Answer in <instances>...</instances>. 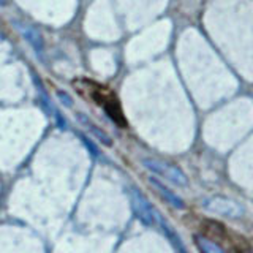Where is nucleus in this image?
<instances>
[{
    "label": "nucleus",
    "mask_w": 253,
    "mask_h": 253,
    "mask_svg": "<svg viewBox=\"0 0 253 253\" xmlns=\"http://www.w3.org/2000/svg\"><path fill=\"white\" fill-rule=\"evenodd\" d=\"M78 87V92H87L89 93L90 100H93L95 105H98L100 108H103V111L113 119V121L119 125L125 126V119H124V113L121 109V105H119V100L114 95V92L108 89V87L101 85L98 83H92L87 81V79H81Z\"/></svg>",
    "instance_id": "obj_1"
},
{
    "label": "nucleus",
    "mask_w": 253,
    "mask_h": 253,
    "mask_svg": "<svg viewBox=\"0 0 253 253\" xmlns=\"http://www.w3.org/2000/svg\"><path fill=\"white\" fill-rule=\"evenodd\" d=\"M206 209L213 213H218V215L229 217V218H239L244 215V206L241 203L228 200V198H221V196L209 200L206 203Z\"/></svg>",
    "instance_id": "obj_2"
},
{
    "label": "nucleus",
    "mask_w": 253,
    "mask_h": 253,
    "mask_svg": "<svg viewBox=\"0 0 253 253\" xmlns=\"http://www.w3.org/2000/svg\"><path fill=\"white\" fill-rule=\"evenodd\" d=\"M150 168H154L157 172H160L162 176H165L166 179L172 180L174 184H177L180 187H185L188 184V180L185 177V174L182 172V169H179L177 166L174 165H168V163H158V162H149Z\"/></svg>",
    "instance_id": "obj_3"
},
{
    "label": "nucleus",
    "mask_w": 253,
    "mask_h": 253,
    "mask_svg": "<svg viewBox=\"0 0 253 253\" xmlns=\"http://www.w3.org/2000/svg\"><path fill=\"white\" fill-rule=\"evenodd\" d=\"M195 244L201 253H225V250L221 249L218 244H215L212 239H209V237H204L201 234L195 236Z\"/></svg>",
    "instance_id": "obj_4"
},
{
    "label": "nucleus",
    "mask_w": 253,
    "mask_h": 253,
    "mask_svg": "<svg viewBox=\"0 0 253 253\" xmlns=\"http://www.w3.org/2000/svg\"><path fill=\"white\" fill-rule=\"evenodd\" d=\"M157 187H158V190H160V192L163 193V196L166 198V200H168V201L174 206V208L182 209V208H184V206H185V204H184V201H182L177 195H174L172 192H169V190L166 188V187H163V185H160V184H157Z\"/></svg>",
    "instance_id": "obj_5"
}]
</instances>
